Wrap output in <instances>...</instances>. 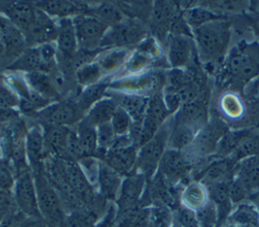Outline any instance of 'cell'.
<instances>
[{
	"label": "cell",
	"mask_w": 259,
	"mask_h": 227,
	"mask_svg": "<svg viewBox=\"0 0 259 227\" xmlns=\"http://www.w3.org/2000/svg\"><path fill=\"white\" fill-rule=\"evenodd\" d=\"M222 227H242V226H238V225H235V224H233V223H230V222H226Z\"/></svg>",
	"instance_id": "db71d44e"
},
{
	"label": "cell",
	"mask_w": 259,
	"mask_h": 227,
	"mask_svg": "<svg viewBox=\"0 0 259 227\" xmlns=\"http://www.w3.org/2000/svg\"><path fill=\"white\" fill-rule=\"evenodd\" d=\"M124 55H125V52L122 51V50L111 52L109 55H107L106 58H104V59L100 62V67H101V69L112 70V69L116 68V67L122 62Z\"/></svg>",
	"instance_id": "c3c4849f"
},
{
	"label": "cell",
	"mask_w": 259,
	"mask_h": 227,
	"mask_svg": "<svg viewBox=\"0 0 259 227\" xmlns=\"http://www.w3.org/2000/svg\"><path fill=\"white\" fill-rule=\"evenodd\" d=\"M251 129H234L230 130L228 129L227 132L222 137L217 152L213 155V158H225L228 156H231L241 141L250 133Z\"/></svg>",
	"instance_id": "1f68e13d"
},
{
	"label": "cell",
	"mask_w": 259,
	"mask_h": 227,
	"mask_svg": "<svg viewBox=\"0 0 259 227\" xmlns=\"http://www.w3.org/2000/svg\"><path fill=\"white\" fill-rule=\"evenodd\" d=\"M58 50L60 53V59L62 61L63 73L68 75L71 73L70 65L75 54L78 51V41L74 28L73 21L69 18H63L60 21L58 27Z\"/></svg>",
	"instance_id": "2e32d148"
},
{
	"label": "cell",
	"mask_w": 259,
	"mask_h": 227,
	"mask_svg": "<svg viewBox=\"0 0 259 227\" xmlns=\"http://www.w3.org/2000/svg\"><path fill=\"white\" fill-rule=\"evenodd\" d=\"M19 103L20 102L18 101L17 97L13 94V92L9 90L7 87H5L0 80V109H12Z\"/></svg>",
	"instance_id": "7dc6e473"
},
{
	"label": "cell",
	"mask_w": 259,
	"mask_h": 227,
	"mask_svg": "<svg viewBox=\"0 0 259 227\" xmlns=\"http://www.w3.org/2000/svg\"><path fill=\"white\" fill-rule=\"evenodd\" d=\"M171 129V118H169L156 132V134L138 151L135 172L145 176L147 182L151 181L158 171L160 160L168 148V138Z\"/></svg>",
	"instance_id": "277c9868"
},
{
	"label": "cell",
	"mask_w": 259,
	"mask_h": 227,
	"mask_svg": "<svg viewBox=\"0 0 259 227\" xmlns=\"http://www.w3.org/2000/svg\"><path fill=\"white\" fill-rule=\"evenodd\" d=\"M96 130H97L98 148L104 151L110 149L114 145L117 139V136L114 133L113 128L111 126V123L107 122V123L101 124L96 127Z\"/></svg>",
	"instance_id": "b9f144b4"
},
{
	"label": "cell",
	"mask_w": 259,
	"mask_h": 227,
	"mask_svg": "<svg viewBox=\"0 0 259 227\" xmlns=\"http://www.w3.org/2000/svg\"><path fill=\"white\" fill-rule=\"evenodd\" d=\"M147 34L146 26L134 18H125L115 26L109 27L100 46H124L138 43Z\"/></svg>",
	"instance_id": "7c38bea8"
},
{
	"label": "cell",
	"mask_w": 259,
	"mask_h": 227,
	"mask_svg": "<svg viewBox=\"0 0 259 227\" xmlns=\"http://www.w3.org/2000/svg\"><path fill=\"white\" fill-rule=\"evenodd\" d=\"M192 167L193 162L185 151L167 148L156 174L169 186L178 187L189 177Z\"/></svg>",
	"instance_id": "52a82bcc"
},
{
	"label": "cell",
	"mask_w": 259,
	"mask_h": 227,
	"mask_svg": "<svg viewBox=\"0 0 259 227\" xmlns=\"http://www.w3.org/2000/svg\"><path fill=\"white\" fill-rule=\"evenodd\" d=\"M225 70L237 84L248 85L259 77V41L242 40L228 50Z\"/></svg>",
	"instance_id": "7a4b0ae2"
},
{
	"label": "cell",
	"mask_w": 259,
	"mask_h": 227,
	"mask_svg": "<svg viewBox=\"0 0 259 227\" xmlns=\"http://www.w3.org/2000/svg\"><path fill=\"white\" fill-rule=\"evenodd\" d=\"M173 217L174 221H176L183 227H199L195 212L183 206H179L173 212Z\"/></svg>",
	"instance_id": "ee69618b"
},
{
	"label": "cell",
	"mask_w": 259,
	"mask_h": 227,
	"mask_svg": "<svg viewBox=\"0 0 259 227\" xmlns=\"http://www.w3.org/2000/svg\"><path fill=\"white\" fill-rule=\"evenodd\" d=\"M231 156L236 162L246 157L259 156V133L251 130Z\"/></svg>",
	"instance_id": "74e56055"
},
{
	"label": "cell",
	"mask_w": 259,
	"mask_h": 227,
	"mask_svg": "<svg viewBox=\"0 0 259 227\" xmlns=\"http://www.w3.org/2000/svg\"><path fill=\"white\" fill-rule=\"evenodd\" d=\"M58 28L56 27L53 20L39 8H37V16L34 25L24 35L26 42L46 44L51 40L57 38Z\"/></svg>",
	"instance_id": "603a6c76"
},
{
	"label": "cell",
	"mask_w": 259,
	"mask_h": 227,
	"mask_svg": "<svg viewBox=\"0 0 259 227\" xmlns=\"http://www.w3.org/2000/svg\"><path fill=\"white\" fill-rule=\"evenodd\" d=\"M181 17L177 4L169 1H156L150 16L153 34L161 41L168 38L173 24Z\"/></svg>",
	"instance_id": "5bb4252c"
},
{
	"label": "cell",
	"mask_w": 259,
	"mask_h": 227,
	"mask_svg": "<svg viewBox=\"0 0 259 227\" xmlns=\"http://www.w3.org/2000/svg\"><path fill=\"white\" fill-rule=\"evenodd\" d=\"M14 209L17 208L15 206L11 191L0 189V223Z\"/></svg>",
	"instance_id": "bcb514c9"
},
{
	"label": "cell",
	"mask_w": 259,
	"mask_h": 227,
	"mask_svg": "<svg viewBox=\"0 0 259 227\" xmlns=\"http://www.w3.org/2000/svg\"><path fill=\"white\" fill-rule=\"evenodd\" d=\"M208 193L206 187L197 181L188 183L182 190L180 196L181 206L196 212L208 203Z\"/></svg>",
	"instance_id": "4316f807"
},
{
	"label": "cell",
	"mask_w": 259,
	"mask_h": 227,
	"mask_svg": "<svg viewBox=\"0 0 259 227\" xmlns=\"http://www.w3.org/2000/svg\"><path fill=\"white\" fill-rule=\"evenodd\" d=\"M25 153L31 172L39 171L44 167V159L46 157L44 134L35 127L28 130L26 134Z\"/></svg>",
	"instance_id": "cb8c5ba5"
},
{
	"label": "cell",
	"mask_w": 259,
	"mask_h": 227,
	"mask_svg": "<svg viewBox=\"0 0 259 227\" xmlns=\"http://www.w3.org/2000/svg\"><path fill=\"white\" fill-rule=\"evenodd\" d=\"M26 217L17 209L11 211L0 223V227H20Z\"/></svg>",
	"instance_id": "681fc988"
},
{
	"label": "cell",
	"mask_w": 259,
	"mask_h": 227,
	"mask_svg": "<svg viewBox=\"0 0 259 227\" xmlns=\"http://www.w3.org/2000/svg\"><path fill=\"white\" fill-rule=\"evenodd\" d=\"M38 210L42 220L49 227H65L68 213L54 187L50 184L44 173V167L32 172Z\"/></svg>",
	"instance_id": "3957f363"
},
{
	"label": "cell",
	"mask_w": 259,
	"mask_h": 227,
	"mask_svg": "<svg viewBox=\"0 0 259 227\" xmlns=\"http://www.w3.org/2000/svg\"><path fill=\"white\" fill-rule=\"evenodd\" d=\"M14 185V181L8 171L0 168V189L10 190Z\"/></svg>",
	"instance_id": "f907efd6"
},
{
	"label": "cell",
	"mask_w": 259,
	"mask_h": 227,
	"mask_svg": "<svg viewBox=\"0 0 259 227\" xmlns=\"http://www.w3.org/2000/svg\"><path fill=\"white\" fill-rule=\"evenodd\" d=\"M199 227H217L218 214L214 205L208 201V203L201 209L195 212Z\"/></svg>",
	"instance_id": "7bdbcfd3"
},
{
	"label": "cell",
	"mask_w": 259,
	"mask_h": 227,
	"mask_svg": "<svg viewBox=\"0 0 259 227\" xmlns=\"http://www.w3.org/2000/svg\"><path fill=\"white\" fill-rule=\"evenodd\" d=\"M90 14L109 27L115 26L125 19L122 11L117 6L107 2L101 3L98 7L90 10Z\"/></svg>",
	"instance_id": "d590c367"
},
{
	"label": "cell",
	"mask_w": 259,
	"mask_h": 227,
	"mask_svg": "<svg viewBox=\"0 0 259 227\" xmlns=\"http://www.w3.org/2000/svg\"><path fill=\"white\" fill-rule=\"evenodd\" d=\"M147 180L141 173L134 172L124 177L115 199L116 211H121L141 203L147 187Z\"/></svg>",
	"instance_id": "9a60e30c"
},
{
	"label": "cell",
	"mask_w": 259,
	"mask_h": 227,
	"mask_svg": "<svg viewBox=\"0 0 259 227\" xmlns=\"http://www.w3.org/2000/svg\"><path fill=\"white\" fill-rule=\"evenodd\" d=\"M195 49L204 63H215L228 52L230 22L225 18L210 21L192 30Z\"/></svg>",
	"instance_id": "6da1fadb"
},
{
	"label": "cell",
	"mask_w": 259,
	"mask_h": 227,
	"mask_svg": "<svg viewBox=\"0 0 259 227\" xmlns=\"http://www.w3.org/2000/svg\"><path fill=\"white\" fill-rule=\"evenodd\" d=\"M150 206L142 203L115 213V227H148Z\"/></svg>",
	"instance_id": "d4e9b609"
},
{
	"label": "cell",
	"mask_w": 259,
	"mask_h": 227,
	"mask_svg": "<svg viewBox=\"0 0 259 227\" xmlns=\"http://www.w3.org/2000/svg\"><path fill=\"white\" fill-rule=\"evenodd\" d=\"M171 227H183L182 225H180L179 223H177L176 221H173V224H172V226Z\"/></svg>",
	"instance_id": "9f6ffc18"
},
{
	"label": "cell",
	"mask_w": 259,
	"mask_h": 227,
	"mask_svg": "<svg viewBox=\"0 0 259 227\" xmlns=\"http://www.w3.org/2000/svg\"><path fill=\"white\" fill-rule=\"evenodd\" d=\"M0 32L1 41L4 45L5 55L14 61L24 51L26 39L23 33L9 20L0 17Z\"/></svg>",
	"instance_id": "ffe728a7"
},
{
	"label": "cell",
	"mask_w": 259,
	"mask_h": 227,
	"mask_svg": "<svg viewBox=\"0 0 259 227\" xmlns=\"http://www.w3.org/2000/svg\"><path fill=\"white\" fill-rule=\"evenodd\" d=\"M12 194L17 210L25 217L41 218L38 210L35 183L30 168L26 167L18 172Z\"/></svg>",
	"instance_id": "8992f818"
},
{
	"label": "cell",
	"mask_w": 259,
	"mask_h": 227,
	"mask_svg": "<svg viewBox=\"0 0 259 227\" xmlns=\"http://www.w3.org/2000/svg\"><path fill=\"white\" fill-rule=\"evenodd\" d=\"M3 53H4V45H3L2 41H1V32H0V56H1Z\"/></svg>",
	"instance_id": "11a10c76"
},
{
	"label": "cell",
	"mask_w": 259,
	"mask_h": 227,
	"mask_svg": "<svg viewBox=\"0 0 259 227\" xmlns=\"http://www.w3.org/2000/svg\"><path fill=\"white\" fill-rule=\"evenodd\" d=\"M117 107L113 99H101L91 107L87 116L84 117V120L95 127L110 122Z\"/></svg>",
	"instance_id": "f546056e"
},
{
	"label": "cell",
	"mask_w": 259,
	"mask_h": 227,
	"mask_svg": "<svg viewBox=\"0 0 259 227\" xmlns=\"http://www.w3.org/2000/svg\"><path fill=\"white\" fill-rule=\"evenodd\" d=\"M246 190L248 195L259 190V156H250L237 162L234 178Z\"/></svg>",
	"instance_id": "d6986e66"
},
{
	"label": "cell",
	"mask_w": 259,
	"mask_h": 227,
	"mask_svg": "<svg viewBox=\"0 0 259 227\" xmlns=\"http://www.w3.org/2000/svg\"><path fill=\"white\" fill-rule=\"evenodd\" d=\"M27 82L32 88V91L48 98L49 100H58L60 98L52 77L42 72H31L27 74Z\"/></svg>",
	"instance_id": "4dcf8cb0"
},
{
	"label": "cell",
	"mask_w": 259,
	"mask_h": 227,
	"mask_svg": "<svg viewBox=\"0 0 259 227\" xmlns=\"http://www.w3.org/2000/svg\"><path fill=\"white\" fill-rule=\"evenodd\" d=\"M227 221L242 227H259V211L252 203L244 201L235 206Z\"/></svg>",
	"instance_id": "83f0119b"
},
{
	"label": "cell",
	"mask_w": 259,
	"mask_h": 227,
	"mask_svg": "<svg viewBox=\"0 0 259 227\" xmlns=\"http://www.w3.org/2000/svg\"><path fill=\"white\" fill-rule=\"evenodd\" d=\"M70 131L71 129L67 126L46 127L44 132L46 155L69 157L67 152V143Z\"/></svg>",
	"instance_id": "7402d4cb"
},
{
	"label": "cell",
	"mask_w": 259,
	"mask_h": 227,
	"mask_svg": "<svg viewBox=\"0 0 259 227\" xmlns=\"http://www.w3.org/2000/svg\"><path fill=\"white\" fill-rule=\"evenodd\" d=\"M170 115L171 113L163 98V92L159 91L154 93L149 99L147 112L142 122L139 148L156 134L160 127L169 119Z\"/></svg>",
	"instance_id": "4fadbf2b"
},
{
	"label": "cell",
	"mask_w": 259,
	"mask_h": 227,
	"mask_svg": "<svg viewBox=\"0 0 259 227\" xmlns=\"http://www.w3.org/2000/svg\"><path fill=\"white\" fill-rule=\"evenodd\" d=\"M1 9L14 24L25 35L34 25L37 16V7L27 2H11L1 4Z\"/></svg>",
	"instance_id": "ac0fdd59"
},
{
	"label": "cell",
	"mask_w": 259,
	"mask_h": 227,
	"mask_svg": "<svg viewBox=\"0 0 259 227\" xmlns=\"http://www.w3.org/2000/svg\"><path fill=\"white\" fill-rule=\"evenodd\" d=\"M256 33H257V35L259 37V24L256 26Z\"/></svg>",
	"instance_id": "6f0895ef"
},
{
	"label": "cell",
	"mask_w": 259,
	"mask_h": 227,
	"mask_svg": "<svg viewBox=\"0 0 259 227\" xmlns=\"http://www.w3.org/2000/svg\"><path fill=\"white\" fill-rule=\"evenodd\" d=\"M106 88L107 84L104 83H95L93 85H90L79 94L75 103L77 104L78 108L83 113H85L86 111L90 110L94 104L101 100L106 91Z\"/></svg>",
	"instance_id": "e575fe53"
},
{
	"label": "cell",
	"mask_w": 259,
	"mask_h": 227,
	"mask_svg": "<svg viewBox=\"0 0 259 227\" xmlns=\"http://www.w3.org/2000/svg\"><path fill=\"white\" fill-rule=\"evenodd\" d=\"M102 69L98 64H88L76 71V81L83 86H90L96 83L101 76Z\"/></svg>",
	"instance_id": "ab89813d"
},
{
	"label": "cell",
	"mask_w": 259,
	"mask_h": 227,
	"mask_svg": "<svg viewBox=\"0 0 259 227\" xmlns=\"http://www.w3.org/2000/svg\"><path fill=\"white\" fill-rule=\"evenodd\" d=\"M183 19L191 28L192 30L195 28H198L199 26L206 24L210 21L218 20V19H223L221 15L215 14L213 11L205 9V8H200V7H194L191 9H187L183 15Z\"/></svg>",
	"instance_id": "8d00e7d4"
},
{
	"label": "cell",
	"mask_w": 259,
	"mask_h": 227,
	"mask_svg": "<svg viewBox=\"0 0 259 227\" xmlns=\"http://www.w3.org/2000/svg\"><path fill=\"white\" fill-rule=\"evenodd\" d=\"M228 195L233 205H238L247 200L249 197L243 186L235 179L228 182Z\"/></svg>",
	"instance_id": "f6af8a7d"
},
{
	"label": "cell",
	"mask_w": 259,
	"mask_h": 227,
	"mask_svg": "<svg viewBox=\"0 0 259 227\" xmlns=\"http://www.w3.org/2000/svg\"><path fill=\"white\" fill-rule=\"evenodd\" d=\"M111 126L117 137L125 136L128 134L133 120L130 115L120 107H117L115 113L110 120Z\"/></svg>",
	"instance_id": "60d3db41"
},
{
	"label": "cell",
	"mask_w": 259,
	"mask_h": 227,
	"mask_svg": "<svg viewBox=\"0 0 259 227\" xmlns=\"http://www.w3.org/2000/svg\"><path fill=\"white\" fill-rule=\"evenodd\" d=\"M77 36L78 47L93 51L100 45L109 26L91 14H81L72 20Z\"/></svg>",
	"instance_id": "30bf717a"
},
{
	"label": "cell",
	"mask_w": 259,
	"mask_h": 227,
	"mask_svg": "<svg viewBox=\"0 0 259 227\" xmlns=\"http://www.w3.org/2000/svg\"><path fill=\"white\" fill-rule=\"evenodd\" d=\"M20 227H49L41 218H25Z\"/></svg>",
	"instance_id": "816d5d0a"
},
{
	"label": "cell",
	"mask_w": 259,
	"mask_h": 227,
	"mask_svg": "<svg viewBox=\"0 0 259 227\" xmlns=\"http://www.w3.org/2000/svg\"><path fill=\"white\" fill-rule=\"evenodd\" d=\"M122 176L108 166L103 161L99 160L97 185L99 189V195L106 201H115L119 192Z\"/></svg>",
	"instance_id": "44dd1931"
},
{
	"label": "cell",
	"mask_w": 259,
	"mask_h": 227,
	"mask_svg": "<svg viewBox=\"0 0 259 227\" xmlns=\"http://www.w3.org/2000/svg\"><path fill=\"white\" fill-rule=\"evenodd\" d=\"M77 136L87 157H94L98 150L96 127L89 124L84 118L78 123L76 129Z\"/></svg>",
	"instance_id": "836d02e7"
},
{
	"label": "cell",
	"mask_w": 259,
	"mask_h": 227,
	"mask_svg": "<svg viewBox=\"0 0 259 227\" xmlns=\"http://www.w3.org/2000/svg\"><path fill=\"white\" fill-rule=\"evenodd\" d=\"M247 200H248L250 203H252V204L257 208V210L259 211V190H258L257 192L253 193L252 195H250Z\"/></svg>",
	"instance_id": "f5cc1de1"
},
{
	"label": "cell",
	"mask_w": 259,
	"mask_h": 227,
	"mask_svg": "<svg viewBox=\"0 0 259 227\" xmlns=\"http://www.w3.org/2000/svg\"><path fill=\"white\" fill-rule=\"evenodd\" d=\"M173 221V212L167 206L161 204L150 206L148 227H171Z\"/></svg>",
	"instance_id": "f35d334b"
},
{
	"label": "cell",
	"mask_w": 259,
	"mask_h": 227,
	"mask_svg": "<svg viewBox=\"0 0 259 227\" xmlns=\"http://www.w3.org/2000/svg\"><path fill=\"white\" fill-rule=\"evenodd\" d=\"M195 48L193 38L185 34L168 36V61L173 69H184L192 62Z\"/></svg>",
	"instance_id": "e0dca14e"
},
{
	"label": "cell",
	"mask_w": 259,
	"mask_h": 227,
	"mask_svg": "<svg viewBox=\"0 0 259 227\" xmlns=\"http://www.w3.org/2000/svg\"><path fill=\"white\" fill-rule=\"evenodd\" d=\"M149 99L141 95H123L114 101L118 107L122 108L130 115L133 122L142 123L147 112Z\"/></svg>",
	"instance_id": "f1b7e54d"
},
{
	"label": "cell",
	"mask_w": 259,
	"mask_h": 227,
	"mask_svg": "<svg viewBox=\"0 0 259 227\" xmlns=\"http://www.w3.org/2000/svg\"><path fill=\"white\" fill-rule=\"evenodd\" d=\"M220 109L224 117L237 121L246 115V106L242 99L234 92L225 93L220 99Z\"/></svg>",
	"instance_id": "d6a6232c"
},
{
	"label": "cell",
	"mask_w": 259,
	"mask_h": 227,
	"mask_svg": "<svg viewBox=\"0 0 259 227\" xmlns=\"http://www.w3.org/2000/svg\"><path fill=\"white\" fill-rule=\"evenodd\" d=\"M138 151L139 147L125 135L117 137L114 145L104 152L100 160L122 177H126L135 172Z\"/></svg>",
	"instance_id": "9c48e42d"
},
{
	"label": "cell",
	"mask_w": 259,
	"mask_h": 227,
	"mask_svg": "<svg viewBox=\"0 0 259 227\" xmlns=\"http://www.w3.org/2000/svg\"><path fill=\"white\" fill-rule=\"evenodd\" d=\"M83 112L73 100L58 101L48 105L36 113V118L46 127L67 126L79 123L84 117Z\"/></svg>",
	"instance_id": "8fae6325"
},
{
	"label": "cell",
	"mask_w": 259,
	"mask_h": 227,
	"mask_svg": "<svg viewBox=\"0 0 259 227\" xmlns=\"http://www.w3.org/2000/svg\"><path fill=\"white\" fill-rule=\"evenodd\" d=\"M227 125L219 118H209L208 122L197 132L190 146L185 150L192 162L197 159L211 158L219 143L227 132Z\"/></svg>",
	"instance_id": "5b68a950"
},
{
	"label": "cell",
	"mask_w": 259,
	"mask_h": 227,
	"mask_svg": "<svg viewBox=\"0 0 259 227\" xmlns=\"http://www.w3.org/2000/svg\"><path fill=\"white\" fill-rule=\"evenodd\" d=\"M55 54L56 51L50 43L41 44L38 47L24 50L7 69L26 71L28 73L42 72L51 75L58 69L55 63Z\"/></svg>",
	"instance_id": "ba28073f"
},
{
	"label": "cell",
	"mask_w": 259,
	"mask_h": 227,
	"mask_svg": "<svg viewBox=\"0 0 259 227\" xmlns=\"http://www.w3.org/2000/svg\"><path fill=\"white\" fill-rule=\"evenodd\" d=\"M37 8L42 10L46 14L63 18H68L70 15L90 14L87 6L82 3H75L69 1H41L35 4Z\"/></svg>",
	"instance_id": "484cf974"
}]
</instances>
